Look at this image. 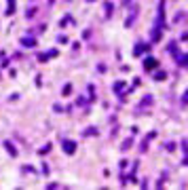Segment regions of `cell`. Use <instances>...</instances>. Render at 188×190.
Here are the masks:
<instances>
[{
  "mask_svg": "<svg viewBox=\"0 0 188 190\" xmlns=\"http://www.w3.org/2000/svg\"><path fill=\"white\" fill-rule=\"evenodd\" d=\"M63 150H66V152H70V154H72V152L76 150V144H74V142H63Z\"/></svg>",
  "mask_w": 188,
  "mask_h": 190,
  "instance_id": "1",
  "label": "cell"
},
{
  "mask_svg": "<svg viewBox=\"0 0 188 190\" xmlns=\"http://www.w3.org/2000/svg\"><path fill=\"white\" fill-rule=\"evenodd\" d=\"M146 70H152V68H157V59H146Z\"/></svg>",
  "mask_w": 188,
  "mask_h": 190,
  "instance_id": "2",
  "label": "cell"
},
{
  "mask_svg": "<svg viewBox=\"0 0 188 190\" xmlns=\"http://www.w3.org/2000/svg\"><path fill=\"white\" fill-rule=\"evenodd\" d=\"M21 42H23V45H28V47H30V45H34V40H32V38H23Z\"/></svg>",
  "mask_w": 188,
  "mask_h": 190,
  "instance_id": "3",
  "label": "cell"
}]
</instances>
